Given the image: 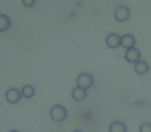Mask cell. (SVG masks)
<instances>
[{"label": "cell", "mask_w": 151, "mask_h": 132, "mask_svg": "<svg viewBox=\"0 0 151 132\" xmlns=\"http://www.w3.org/2000/svg\"><path fill=\"white\" fill-rule=\"evenodd\" d=\"M124 58L127 62L129 63H137L138 61H140L141 59V53L138 49H136L135 46L131 49H127L125 51V55H124Z\"/></svg>", "instance_id": "5"}, {"label": "cell", "mask_w": 151, "mask_h": 132, "mask_svg": "<svg viewBox=\"0 0 151 132\" xmlns=\"http://www.w3.org/2000/svg\"><path fill=\"white\" fill-rule=\"evenodd\" d=\"M21 92H22V95L24 98H32V97L35 95V88H34L33 86H31V85H25L24 87H23V89L21 90Z\"/></svg>", "instance_id": "12"}, {"label": "cell", "mask_w": 151, "mask_h": 132, "mask_svg": "<svg viewBox=\"0 0 151 132\" xmlns=\"http://www.w3.org/2000/svg\"><path fill=\"white\" fill-rule=\"evenodd\" d=\"M9 132H20V131H19V130H10Z\"/></svg>", "instance_id": "16"}, {"label": "cell", "mask_w": 151, "mask_h": 132, "mask_svg": "<svg viewBox=\"0 0 151 132\" xmlns=\"http://www.w3.org/2000/svg\"><path fill=\"white\" fill-rule=\"evenodd\" d=\"M140 132H151V123H144L140 126Z\"/></svg>", "instance_id": "13"}, {"label": "cell", "mask_w": 151, "mask_h": 132, "mask_svg": "<svg viewBox=\"0 0 151 132\" xmlns=\"http://www.w3.org/2000/svg\"><path fill=\"white\" fill-rule=\"evenodd\" d=\"M22 3L25 7L27 8H30V7H33L36 3V0H22Z\"/></svg>", "instance_id": "14"}, {"label": "cell", "mask_w": 151, "mask_h": 132, "mask_svg": "<svg viewBox=\"0 0 151 132\" xmlns=\"http://www.w3.org/2000/svg\"><path fill=\"white\" fill-rule=\"evenodd\" d=\"M71 96L75 101H82L86 98L88 96V92H86V89H82L80 87H76L72 90Z\"/></svg>", "instance_id": "8"}, {"label": "cell", "mask_w": 151, "mask_h": 132, "mask_svg": "<svg viewBox=\"0 0 151 132\" xmlns=\"http://www.w3.org/2000/svg\"><path fill=\"white\" fill-rule=\"evenodd\" d=\"M134 69H135V72L137 74L143 75V74H146L149 71V65H148V63L146 62V61L140 60V61H138L137 63H135Z\"/></svg>", "instance_id": "9"}, {"label": "cell", "mask_w": 151, "mask_h": 132, "mask_svg": "<svg viewBox=\"0 0 151 132\" xmlns=\"http://www.w3.org/2000/svg\"><path fill=\"white\" fill-rule=\"evenodd\" d=\"M22 92L17 88H10L5 92V100L10 104H17L22 99Z\"/></svg>", "instance_id": "3"}, {"label": "cell", "mask_w": 151, "mask_h": 132, "mask_svg": "<svg viewBox=\"0 0 151 132\" xmlns=\"http://www.w3.org/2000/svg\"><path fill=\"white\" fill-rule=\"evenodd\" d=\"M76 85H77V87H80V88H82V89L88 90L93 85V75L88 73V72L79 74V75L77 76V78H76Z\"/></svg>", "instance_id": "2"}, {"label": "cell", "mask_w": 151, "mask_h": 132, "mask_svg": "<svg viewBox=\"0 0 151 132\" xmlns=\"http://www.w3.org/2000/svg\"><path fill=\"white\" fill-rule=\"evenodd\" d=\"M12 26V21L6 15H0V32H5Z\"/></svg>", "instance_id": "10"}, {"label": "cell", "mask_w": 151, "mask_h": 132, "mask_svg": "<svg viewBox=\"0 0 151 132\" xmlns=\"http://www.w3.org/2000/svg\"><path fill=\"white\" fill-rule=\"evenodd\" d=\"M50 117L54 122H64L68 117V110L62 104H56L50 110Z\"/></svg>", "instance_id": "1"}, {"label": "cell", "mask_w": 151, "mask_h": 132, "mask_svg": "<svg viewBox=\"0 0 151 132\" xmlns=\"http://www.w3.org/2000/svg\"><path fill=\"white\" fill-rule=\"evenodd\" d=\"M129 16H131V12L129 8L125 5H119L116 7L115 12H114V18L117 22H125L129 20Z\"/></svg>", "instance_id": "4"}, {"label": "cell", "mask_w": 151, "mask_h": 132, "mask_svg": "<svg viewBox=\"0 0 151 132\" xmlns=\"http://www.w3.org/2000/svg\"><path fill=\"white\" fill-rule=\"evenodd\" d=\"M106 44L110 49H117L120 46V36L117 33H110L106 37Z\"/></svg>", "instance_id": "7"}, {"label": "cell", "mask_w": 151, "mask_h": 132, "mask_svg": "<svg viewBox=\"0 0 151 132\" xmlns=\"http://www.w3.org/2000/svg\"><path fill=\"white\" fill-rule=\"evenodd\" d=\"M73 132H83L82 130H79V129H76V130H74Z\"/></svg>", "instance_id": "15"}, {"label": "cell", "mask_w": 151, "mask_h": 132, "mask_svg": "<svg viewBox=\"0 0 151 132\" xmlns=\"http://www.w3.org/2000/svg\"><path fill=\"white\" fill-rule=\"evenodd\" d=\"M127 125L121 121H115L109 126V132H127Z\"/></svg>", "instance_id": "11"}, {"label": "cell", "mask_w": 151, "mask_h": 132, "mask_svg": "<svg viewBox=\"0 0 151 132\" xmlns=\"http://www.w3.org/2000/svg\"><path fill=\"white\" fill-rule=\"evenodd\" d=\"M136 44V38L132 34H124V35L120 36V46L123 49L127 50V49L134 48Z\"/></svg>", "instance_id": "6"}]
</instances>
